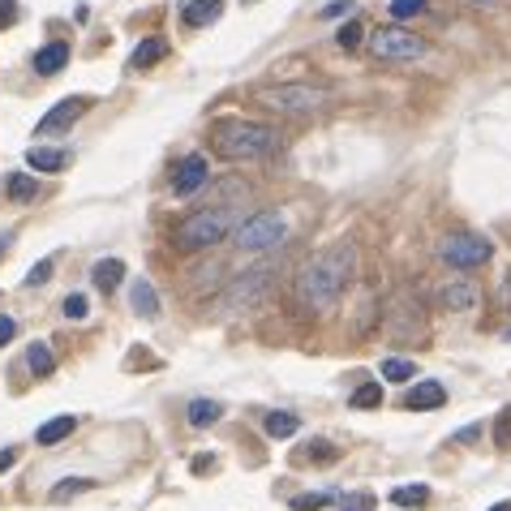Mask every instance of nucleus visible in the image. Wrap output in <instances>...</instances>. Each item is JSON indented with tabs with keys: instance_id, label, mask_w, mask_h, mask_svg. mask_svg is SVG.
<instances>
[{
	"instance_id": "f257e3e1",
	"label": "nucleus",
	"mask_w": 511,
	"mask_h": 511,
	"mask_svg": "<svg viewBox=\"0 0 511 511\" xmlns=\"http://www.w3.org/2000/svg\"><path fill=\"white\" fill-rule=\"evenodd\" d=\"M353 271H357V245L353 241H335V245H327V250H318L293 279L296 305H301L305 314L331 310L335 301L344 296V288L353 284Z\"/></svg>"
},
{
	"instance_id": "f03ea898",
	"label": "nucleus",
	"mask_w": 511,
	"mask_h": 511,
	"mask_svg": "<svg viewBox=\"0 0 511 511\" xmlns=\"http://www.w3.org/2000/svg\"><path fill=\"white\" fill-rule=\"evenodd\" d=\"M211 142H216V155L228 159V163H262V159H276L284 151V134L276 125L245 120V117L216 120Z\"/></svg>"
},
{
	"instance_id": "7ed1b4c3",
	"label": "nucleus",
	"mask_w": 511,
	"mask_h": 511,
	"mask_svg": "<svg viewBox=\"0 0 511 511\" xmlns=\"http://www.w3.org/2000/svg\"><path fill=\"white\" fill-rule=\"evenodd\" d=\"M236 219H241L236 207H207V211H194V216H185L177 228H172V245H177V250H211V245H219L224 236L233 233Z\"/></svg>"
},
{
	"instance_id": "20e7f679",
	"label": "nucleus",
	"mask_w": 511,
	"mask_h": 511,
	"mask_svg": "<svg viewBox=\"0 0 511 511\" xmlns=\"http://www.w3.org/2000/svg\"><path fill=\"white\" fill-rule=\"evenodd\" d=\"M254 99L267 112H279V117H314L318 108H327L331 91L314 86V82H279V86H262Z\"/></svg>"
},
{
	"instance_id": "39448f33",
	"label": "nucleus",
	"mask_w": 511,
	"mask_h": 511,
	"mask_svg": "<svg viewBox=\"0 0 511 511\" xmlns=\"http://www.w3.org/2000/svg\"><path fill=\"white\" fill-rule=\"evenodd\" d=\"M284 236H288V224H284L279 211H254L250 219L236 224V250H245V254H267V250H276Z\"/></svg>"
},
{
	"instance_id": "423d86ee",
	"label": "nucleus",
	"mask_w": 511,
	"mask_h": 511,
	"mask_svg": "<svg viewBox=\"0 0 511 511\" xmlns=\"http://www.w3.org/2000/svg\"><path fill=\"white\" fill-rule=\"evenodd\" d=\"M438 254H443V262L455 267V271H477V267H486L494 258V245L477 233H460V236H447V241L438 245Z\"/></svg>"
},
{
	"instance_id": "0eeeda50",
	"label": "nucleus",
	"mask_w": 511,
	"mask_h": 511,
	"mask_svg": "<svg viewBox=\"0 0 511 511\" xmlns=\"http://www.w3.org/2000/svg\"><path fill=\"white\" fill-rule=\"evenodd\" d=\"M370 52L378 60H417L426 57V40L404 31V26H383V31L370 35Z\"/></svg>"
},
{
	"instance_id": "6e6552de",
	"label": "nucleus",
	"mask_w": 511,
	"mask_h": 511,
	"mask_svg": "<svg viewBox=\"0 0 511 511\" xmlns=\"http://www.w3.org/2000/svg\"><path fill=\"white\" fill-rule=\"evenodd\" d=\"M271 276H276L271 262H267V267H254V271H241V276L228 284V293H224V310H245V305H254L258 296L267 293Z\"/></svg>"
},
{
	"instance_id": "1a4fd4ad",
	"label": "nucleus",
	"mask_w": 511,
	"mask_h": 511,
	"mask_svg": "<svg viewBox=\"0 0 511 511\" xmlns=\"http://www.w3.org/2000/svg\"><path fill=\"white\" fill-rule=\"evenodd\" d=\"M86 112H91V99H86V95H69V99H60L57 108H52V112H48V117L40 120V129H35V134H40V138L65 134V129H74V120H82Z\"/></svg>"
},
{
	"instance_id": "9d476101",
	"label": "nucleus",
	"mask_w": 511,
	"mask_h": 511,
	"mask_svg": "<svg viewBox=\"0 0 511 511\" xmlns=\"http://www.w3.org/2000/svg\"><path fill=\"white\" fill-rule=\"evenodd\" d=\"M438 310H452V314L477 310V288H472L469 279H447V284L438 288Z\"/></svg>"
},
{
	"instance_id": "9b49d317",
	"label": "nucleus",
	"mask_w": 511,
	"mask_h": 511,
	"mask_svg": "<svg viewBox=\"0 0 511 511\" xmlns=\"http://www.w3.org/2000/svg\"><path fill=\"white\" fill-rule=\"evenodd\" d=\"M207 159L202 155H185L181 159V168H177V177H172V189H177V198H189V194H198L202 185H207Z\"/></svg>"
},
{
	"instance_id": "f8f14e48",
	"label": "nucleus",
	"mask_w": 511,
	"mask_h": 511,
	"mask_svg": "<svg viewBox=\"0 0 511 511\" xmlns=\"http://www.w3.org/2000/svg\"><path fill=\"white\" fill-rule=\"evenodd\" d=\"M443 400H447V392H443V383H434V378H426V383L409 387V395H404V404H409L413 413H430V409H443Z\"/></svg>"
},
{
	"instance_id": "ddd939ff",
	"label": "nucleus",
	"mask_w": 511,
	"mask_h": 511,
	"mask_svg": "<svg viewBox=\"0 0 511 511\" xmlns=\"http://www.w3.org/2000/svg\"><path fill=\"white\" fill-rule=\"evenodd\" d=\"M219 13H224V0H189V4L181 9V22H185L189 31H198V26H211Z\"/></svg>"
},
{
	"instance_id": "4468645a",
	"label": "nucleus",
	"mask_w": 511,
	"mask_h": 511,
	"mask_svg": "<svg viewBox=\"0 0 511 511\" xmlns=\"http://www.w3.org/2000/svg\"><path fill=\"white\" fill-rule=\"evenodd\" d=\"M91 279H95L99 293H117L120 284H125V262L120 258H103V262H95Z\"/></svg>"
},
{
	"instance_id": "2eb2a0df",
	"label": "nucleus",
	"mask_w": 511,
	"mask_h": 511,
	"mask_svg": "<svg viewBox=\"0 0 511 511\" xmlns=\"http://www.w3.org/2000/svg\"><path fill=\"white\" fill-rule=\"evenodd\" d=\"M26 163H31L35 172H60V168L69 163V151H57V146H31V151H26Z\"/></svg>"
},
{
	"instance_id": "dca6fc26",
	"label": "nucleus",
	"mask_w": 511,
	"mask_h": 511,
	"mask_svg": "<svg viewBox=\"0 0 511 511\" xmlns=\"http://www.w3.org/2000/svg\"><path fill=\"white\" fill-rule=\"evenodd\" d=\"M129 301H134V310L142 318H159V293L151 279H134V288H129Z\"/></svg>"
},
{
	"instance_id": "f3484780",
	"label": "nucleus",
	"mask_w": 511,
	"mask_h": 511,
	"mask_svg": "<svg viewBox=\"0 0 511 511\" xmlns=\"http://www.w3.org/2000/svg\"><path fill=\"white\" fill-rule=\"evenodd\" d=\"M65 65H69V48H65V43H48V48H40V52H35V69H40L43 78L60 74Z\"/></svg>"
},
{
	"instance_id": "a211bd4d",
	"label": "nucleus",
	"mask_w": 511,
	"mask_h": 511,
	"mask_svg": "<svg viewBox=\"0 0 511 511\" xmlns=\"http://www.w3.org/2000/svg\"><path fill=\"white\" fill-rule=\"evenodd\" d=\"M74 430H78L74 413L52 417V421H43V426H40V447H57V443H65V438H69Z\"/></svg>"
},
{
	"instance_id": "6ab92c4d",
	"label": "nucleus",
	"mask_w": 511,
	"mask_h": 511,
	"mask_svg": "<svg viewBox=\"0 0 511 511\" xmlns=\"http://www.w3.org/2000/svg\"><path fill=\"white\" fill-rule=\"evenodd\" d=\"M168 57V43L163 40H146L134 48V57H129V69L134 74H142V69H151V65H159V60Z\"/></svg>"
},
{
	"instance_id": "aec40b11",
	"label": "nucleus",
	"mask_w": 511,
	"mask_h": 511,
	"mask_svg": "<svg viewBox=\"0 0 511 511\" xmlns=\"http://www.w3.org/2000/svg\"><path fill=\"white\" fill-rule=\"evenodd\" d=\"M26 366H31L35 378H48V374L57 370V357H52L48 344H31V348H26Z\"/></svg>"
},
{
	"instance_id": "412c9836",
	"label": "nucleus",
	"mask_w": 511,
	"mask_h": 511,
	"mask_svg": "<svg viewBox=\"0 0 511 511\" xmlns=\"http://www.w3.org/2000/svg\"><path fill=\"white\" fill-rule=\"evenodd\" d=\"M392 503L395 507H426V503H430V486H421V481H417V486H395Z\"/></svg>"
},
{
	"instance_id": "4be33fe9",
	"label": "nucleus",
	"mask_w": 511,
	"mask_h": 511,
	"mask_svg": "<svg viewBox=\"0 0 511 511\" xmlns=\"http://www.w3.org/2000/svg\"><path fill=\"white\" fill-rule=\"evenodd\" d=\"M219 413H224V409H219L216 400H194V404H189V426H194V430H207V426L219 421Z\"/></svg>"
},
{
	"instance_id": "5701e85b",
	"label": "nucleus",
	"mask_w": 511,
	"mask_h": 511,
	"mask_svg": "<svg viewBox=\"0 0 511 511\" xmlns=\"http://www.w3.org/2000/svg\"><path fill=\"white\" fill-rule=\"evenodd\" d=\"M4 189H9V198H13V202H31V198L40 194V181L31 177V172H13Z\"/></svg>"
},
{
	"instance_id": "b1692460",
	"label": "nucleus",
	"mask_w": 511,
	"mask_h": 511,
	"mask_svg": "<svg viewBox=\"0 0 511 511\" xmlns=\"http://www.w3.org/2000/svg\"><path fill=\"white\" fill-rule=\"evenodd\" d=\"M95 490V481L91 477H69V481H60L57 490H52V503H69V498H78V494Z\"/></svg>"
},
{
	"instance_id": "393cba45",
	"label": "nucleus",
	"mask_w": 511,
	"mask_h": 511,
	"mask_svg": "<svg viewBox=\"0 0 511 511\" xmlns=\"http://www.w3.org/2000/svg\"><path fill=\"white\" fill-rule=\"evenodd\" d=\"M383 378L387 383H409V378H417V370H413V361H404V357H387L383 361Z\"/></svg>"
},
{
	"instance_id": "a878e982",
	"label": "nucleus",
	"mask_w": 511,
	"mask_h": 511,
	"mask_svg": "<svg viewBox=\"0 0 511 511\" xmlns=\"http://www.w3.org/2000/svg\"><path fill=\"white\" fill-rule=\"evenodd\" d=\"M348 404H353V409H378V404H383V383H361Z\"/></svg>"
},
{
	"instance_id": "bb28decb",
	"label": "nucleus",
	"mask_w": 511,
	"mask_h": 511,
	"mask_svg": "<svg viewBox=\"0 0 511 511\" xmlns=\"http://www.w3.org/2000/svg\"><path fill=\"white\" fill-rule=\"evenodd\" d=\"M301 430V421H296L293 413H271L267 417V434L271 438H288V434H296Z\"/></svg>"
},
{
	"instance_id": "cd10ccee",
	"label": "nucleus",
	"mask_w": 511,
	"mask_h": 511,
	"mask_svg": "<svg viewBox=\"0 0 511 511\" xmlns=\"http://www.w3.org/2000/svg\"><path fill=\"white\" fill-rule=\"evenodd\" d=\"M387 9H392V18H395V22H409V18H421V13H426L430 4H426V0H392Z\"/></svg>"
},
{
	"instance_id": "c85d7f7f",
	"label": "nucleus",
	"mask_w": 511,
	"mask_h": 511,
	"mask_svg": "<svg viewBox=\"0 0 511 511\" xmlns=\"http://www.w3.org/2000/svg\"><path fill=\"white\" fill-rule=\"evenodd\" d=\"M327 503H331V494L310 490V494H296V498H293V511H322Z\"/></svg>"
},
{
	"instance_id": "c756f323",
	"label": "nucleus",
	"mask_w": 511,
	"mask_h": 511,
	"mask_svg": "<svg viewBox=\"0 0 511 511\" xmlns=\"http://www.w3.org/2000/svg\"><path fill=\"white\" fill-rule=\"evenodd\" d=\"M60 310H65V318H69V322H82V318L91 314V305H86V296H82V293H69Z\"/></svg>"
},
{
	"instance_id": "7c9ffc66",
	"label": "nucleus",
	"mask_w": 511,
	"mask_h": 511,
	"mask_svg": "<svg viewBox=\"0 0 511 511\" xmlns=\"http://www.w3.org/2000/svg\"><path fill=\"white\" fill-rule=\"evenodd\" d=\"M52 271H57V258H43V262H35V267H31V276H26V288H40V284H48Z\"/></svg>"
},
{
	"instance_id": "2f4dec72",
	"label": "nucleus",
	"mask_w": 511,
	"mask_h": 511,
	"mask_svg": "<svg viewBox=\"0 0 511 511\" xmlns=\"http://www.w3.org/2000/svg\"><path fill=\"white\" fill-rule=\"evenodd\" d=\"M494 447L511 452V409H503V413H498V421H494Z\"/></svg>"
},
{
	"instance_id": "473e14b6",
	"label": "nucleus",
	"mask_w": 511,
	"mask_h": 511,
	"mask_svg": "<svg viewBox=\"0 0 511 511\" xmlns=\"http://www.w3.org/2000/svg\"><path fill=\"white\" fill-rule=\"evenodd\" d=\"M361 22H348V26H339V35H335V43L344 48V52H353V48H361Z\"/></svg>"
},
{
	"instance_id": "72a5a7b5",
	"label": "nucleus",
	"mask_w": 511,
	"mask_h": 511,
	"mask_svg": "<svg viewBox=\"0 0 511 511\" xmlns=\"http://www.w3.org/2000/svg\"><path fill=\"white\" fill-rule=\"evenodd\" d=\"M339 507H344V511H374V494H366V490L344 494V498H339Z\"/></svg>"
},
{
	"instance_id": "f704fd0d",
	"label": "nucleus",
	"mask_w": 511,
	"mask_h": 511,
	"mask_svg": "<svg viewBox=\"0 0 511 511\" xmlns=\"http://www.w3.org/2000/svg\"><path fill=\"white\" fill-rule=\"evenodd\" d=\"M13 335H18V322H13L9 314H0V348H4V344H9Z\"/></svg>"
},
{
	"instance_id": "c9c22d12",
	"label": "nucleus",
	"mask_w": 511,
	"mask_h": 511,
	"mask_svg": "<svg viewBox=\"0 0 511 511\" xmlns=\"http://www.w3.org/2000/svg\"><path fill=\"white\" fill-rule=\"evenodd\" d=\"M310 460H335V447L318 438V443H310Z\"/></svg>"
},
{
	"instance_id": "e433bc0d",
	"label": "nucleus",
	"mask_w": 511,
	"mask_h": 511,
	"mask_svg": "<svg viewBox=\"0 0 511 511\" xmlns=\"http://www.w3.org/2000/svg\"><path fill=\"white\" fill-rule=\"evenodd\" d=\"M344 13H353V0H335L322 9V18H344Z\"/></svg>"
},
{
	"instance_id": "4c0bfd02",
	"label": "nucleus",
	"mask_w": 511,
	"mask_h": 511,
	"mask_svg": "<svg viewBox=\"0 0 511 511\" xmlns=\"http://www.w3.org/2000/svg\"><path fill=\"white\" fill-rule=\"evenodd\" d=\"M13 18H18V0H0V26H9Z\"/></svg>"
},
{
	"instance_id": "58836bf2",
	"label": "nucleus",
	"mask_w": 511,
	"mask_h": 511,
	"mask_svg": "<svg viewBox=\"0 0 511 511\" xmlns=\"http://www.w3.org/2000/svg\"><path fill=\"white\" fill-rule=\"evenodd\" d=\"M498 301H503V305H507V310H511V271H507V276H503V288H498Z\"/></svg>"
},
{
	"instance_id": "ea45409f",
	"label": "nucleus",
	"mask_w": 511,
	"mask_h": 511,
	"mask_svg": "<svg viewBox=\"0 0 511 511\" xmlns=\"http://www.w3.org/2000/svg\"><path fill=\"white\" fill-rule=\"evenodd\" d=\"M13 460H18L13 452H0V472H4V469H13Z\"/></svg>"
},
{
	"instance_id": "a19ab883",
	"label": "nucleus",
	"mask_w": 511,
	"mask_h": 511,
	"mask_svg": "<svg viewBox=\"0 0 511 511\" xmlns=\"http://www.w3.org/2000/svg\"><path fill=\"white\" fill-rule=\"evenodd\" d=\"M9 241H13V236H9V233H0V254L9 250Z\"/></svg>"
},
{
	"instance_id": "79ce46f5",
	"label": "nucleus",
	"mask_w": 511,
	"mask_h": 511,
	"mask_svg": "<svg viewBox=\"0 0 511 511\" xmlns=\"http://www.w3.org/2000/svg\"><path fill=\"white\" fill-rule=\"evenodd\" d=\"M486 511H511V498L507 503H494V507H486Z\"/></svg>"
},
{
	"instance_id": "37998d69",
	"label": "nucleus",
	"mask_w": 511,
	"mask_h": 511,
	"mask_svg": "<svg viewBox=\"0 0 511 511\" xmlns=\"http://www.w3.org/2000/svg\"><path fill=\"white\" fill-rule=\"evenodd\" d=\"M469 4H481V9H490V4H498V0H469Z\"/></svg>"
},
{
	"instance_id": "c03bdc74",
	"label": "nucleus",
	"mask_w": 511,
	"mask_h": 511,
	"mask_svg": "<svg viewBox=\"0 0 511 511\" xmlns=\"http://www.w3.org/2000/svg\"><path fill=\"white\" fill-rule=\"evenodd\" d=\"M507 339H511V327H507Z\"/></svg>"
}]
</instances>
